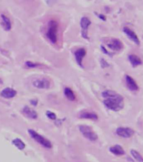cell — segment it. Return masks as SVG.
Returning a JSON list of instances; mask_svg holds the SVG:
<instances>
[{"label": "cell", "mask_w": 143, "mask_h": 162, "mask_svg": "<svg viewBox=\"0 0 143 162\" xmlns=\"http://www.w3.org/2000/svg\"><path fill=\"white\" fill-rule=\"evenodd\" d=\"M57 32H58V24L55 20H50L49 23L48 30L46 32L47 38L50 40V41L55 44L57 42Z\"/></svg>", "instance_id": "obj_2"}, {"label": "cell", "mask_w": 143, "mask_h": 162, "mask_svg": "<svg viewBox=\"0 0 143 162\" xmlns=\"http://www.w3.org/2000/svg\"><path fill=\"white\" fill-rule=\"evenodd\" d=\"M23 113L25 114L28 118L32 119H36L38 118V114L36 111H34L33 108H31L30 107H24L23 109Z\"/></svg>", "instance_id": "obj_13"}, {"label": "cell", "mask_w": 143, "mask_h": 162, "mask_svg": "<svg viewBox=\"0 0 143 162\" xmlns=\"http://www.w3.org/2000/svg\"><path fill=\"white\" fill-rule=\"evenodd\" d=\"M13 144L17 147L18 149H24L25 148V144H24L21 140H19V139H15V140H13Z\"/></svg>", "instance_id": "obj_19"}, {"label": "cell", "mask_w": 143, "mask_h": 162, "mask_svg": "<svg viewBox=\"0 0 143 162\" xmlns=\"http://www.w3.org/2000/svg\"><path fill=\"white\" fill-rule=\"evenodd\" d=\"M25 66L27 67H36V66H39L38 64H35V63H33V62H31V61H27L25 63Z\"/></svg>", "instance_id": "obj_22"}, {"label": "cell", "mask_w": 143, "mask_h": 162, "mask_svg": "<svg viewBox=\"0 0 143 162\" xmlns=\"http://www.w3.org/2000/svg\"><path fill=\"white\" fill-rule=\"evenodd\" d=\"M116 134L122 138H130L134 134V131L130 128L120 127L116 129Z\"/></svg>", "instance_id": "obj_8"}, {"label": "cell", "mask_w": 143, "mask_h": 162, "mask_svg": "<svg viewBox=\"0 0 143 162\" xmlns=\"http://www.w3.org/2000/svg\"><path fill=\"white\" fill-rule=\"evenodd\" d=\"M99 17L101 18V19H103V20H105V17L104 16V15H101V14H100V15H99Z\"/></svg>", "instance_id": "obj_23"}, {"label": "cell", "mask_w": 143, "mask_h": 162, "mask_svg": "<svg viewBox=\"0 0 143 162\" xmlns=\"http://www.w3.org/2000/svg\"><path fill=\"white\" fill-rule=\"evenodd\" d=\"M46 115L48 118H50V119L52 120H55L56 119V115H55V113H53V112H50L48 111L46 113Z\"/></svg>", "instance_id": "obj_21"}, {"label": "cell", "mask_w": 143, "mask_h": 162, "mask_svg": "<svg viewBox=\"0 0 143 162\" xmlns=\"http://www.w3.org/2000/svg\"><path fill=\"white\" fill-rule=\"evenodd\" d=\"M90 20L87 17L81 18L80 20V27H81V35L86 40H89L88 37V28L90 25Z\"/></svg>", "instance_id": "obj_5"}, {"label": "cell", "mask_w": 143, "mask_h": 162, "mask_svg": "<svg viewBox=\"0 0 143 162\" xmlns=\"http://www.w3.org/2000/svg\"><path fill=\"white\" fill-rule=\"evenodd\" d=\"M28 132H29L30 136L32 137L34 140L36 141V142H38L39 144H40L42 146L45 147V148H48V149H50L51 147H52V144L50 143V141L48 140L46 138L43 137L42 135L39 134L36 131H34L33 129H29Z\"/></svg>", "instance_id": "obj_3"}, {"label": "cell", "mask_w": 143, "mask_h": 162, "mask_svg": "<svg viewBox=\"0 0 143 162\" xmlns=\"http://www.w3.org/2000/svg\"><path fill=\"white\" fill-rule=\"evenodd\" d=\"M105 43H106L107 46L113 51H119L123 48V44L117 39H110V40L105 41Z\"/></svg>", "instance_id": "obj_6"}, {"label": "cell", "mask_w": 143, "mask_h": 162, "mask_svg": "<svg viewBox=\"0 0 143 162\" xmlns=\"http://www.w3.org/2000/svg\"><path fill=\"white\" fill-rule=\"evenodd\" d=\"M0 94H1V96H2L3 98H13L16 96L17 93H16V91H15V90H13V88L7 87V88H5V89L3 90Z\"/></svg>", "instance_id": "obj_12"}, {"label": "cell", "mask_w": 143, "mask_h": 162, "mask_svg": "<svg viewBox=\"0 0 143 162\" xmlns=\"http://www.w3.org/2000/svg\"><path fill=\"white\" fill-rule=\"evenodd\" d=\"M128 58H129L130 64L132 65L134 67L135 66H140V65H142V63L141 58H140L139 56H136V55H130V56H128Z\"/></svg>", "instance_id": "obj_16"}, {"label": "cell", "mask_w": 143, "mask_h": 162, "mask_svg": "<svg viewBox=\"0 0 143 162\" xmlns=\"http://www.w3.org/2000/svg\"><path fill=\"white\" fill-rule=\"evenodd\" d=\"M102 96L103 98H105L103 102L107 108L116 112L120 111L123 108L124 106L123 98L116 92L111 90L105 91L102 93Z\"/></svg>", "instance_id": "obj_1"}, {"label": "cell", "mask_w": 143, "mask_h": 162, "mask_svg": "<svg viewBox=\"0 0 143 162\" xmlns=\"http://www.w3.org/2000/svg\"><path fill=\"white\" fill-rule=\"evenodd\" d=\"M130 153L132 155V156L134 157V159L136 161L138 162H142V155H140L139 152H137L136 150H134V149H131V151H130Z\"/></svg>", "instance_id": "obj_20"}, {"label": "cell", "mask_w": 143, "mask_h": 162, "mask_svg": "<svg viewBox=\"0 0 143 162\" xmlns=\"http://www.w3.org/2000/svg\"><path fill=\"white\" fill-rule=\"evenodd\" d=\"M64 95L70 101H75L76 100V95L74 93V92L70 88H69V87H66L64 89Z\"/></svg>", "instance_id": "obj_18"}, {"label": "cell", "mask_w": 143, "mask_h": 162, "mask_svg": "<svg viewBox=\"0 0 143 162\" xmlns=\"http://www.w3.org/2000/svg\"><path fill=\"white\" fill-rule=\"evenodd\" d=\"M80 118H81V119H87L97 120L98 119V115L96 113H93V112L84 111L80 113Z\"/></svg>", "instance_id": "obj_14"}, {"label": "cell", "mask_w": 143, "mask_h": 162, "mask_svg": "<svg viewBox=\"0 0 143 162\" xmlns=\"http://www.w3.org/2000/svg\"><path fill=\"white\" fill-rule=\"evenodd\" d=\"M123 31H124V33L128 36V38L131 40L133 42H135L137 46L140 45V41H139V39L137 37V35L136 34L133 30H131L129 28H127V27H125L124 29H123Z\"/></svg>", "instance_id": "obj_10"}, {"label": "cell", "mask_w": 143, "mask_h": 162, "mask_svg": "<svg viewBox=\"0 0 143 162\" xmlns=\"http://www.w3.org/2000/svg\"><path fill=\"white\" fill-rule=\"evenodd\" d=\"M1 19H2V25L4 27V29L6 31H9V30H11V22H10V19L4 14L1 15Z\"/></svg>", "instance_id": "obj_15"}, {"label": "cell", "mask_w": 143, "mask_h": 162, "mask_svg": "<svg viewBox=\"0 0 143 162\" xmlns=\"http://www.w3.org/2000/svg\"><path fill=\"white\" fill-rule=\"evenodd\" d=\"M126 85H127V87L130 90V91H133V92H136L138 91L139 87L136 82L135 81V80L130 76H126Z\"/></svg>", "instance_id": "obj_11"}, {"label": "cell", "mask_w": 143, "mask_h": 162, "mask_svg": "<svg viewBox=\"0 0 143 162\" xmlns=\"http://www.w3.org/2000/svg\"><path fill=\"white\" fill-rule=\"evenodd\" d=\"M33 85L36 88L39 89H48L50 87V81L47 79H38L33 81Z\"/></svg>", "instance_id": "obj_7"}, {"label": "cell", "mask_w": 143, "mask_h": 162, "mask_svg": "<svg viewBox=\"0 0 143 162\" xmlns=\"http://www.w3.org/2000/svg\"><path fill=\"white\" fill-rule=\"evenodd\" d=\"M85 55H86V51L84 48H80V49H78L77 51H75V57H76V62L81 67L83 66H82V60H83V58Z\"/></svg>", "instance_id": "obj_9"}, {"label": "cell", "mask_w": 143, "mask_h": 162, "mask_svg": "<svg viewBox=\"0 0 143 162\" xmlns=\"http://www.w3.org/2000/svg\"><path fill=\"white\" fill-rule=\"evenodd\" d=\"M80 131L81 134L85 137L87 140L90 141H96L98 136L96 133L93 131V129L87 125H80Z\"/></svg>", "instance_id": "obj_4"}, {"label": "cell", "mask_w": 143, "mask_h": 162, "mask_svg": "<svg viewBox=\"0 0 143 162\" xmlns=\"http://www.w3.org/2000/svg\"><path fill=\"white\" fill-rule=\"evenodd\" d=\"M110 151L116 155H122L125 154V151L121 145H114L110 148Z\"/></svg>", "instance_id": "obj_17"}]
</instances>
